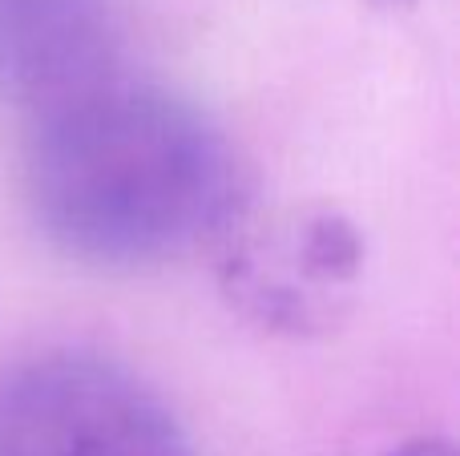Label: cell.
I'll return each mask as SVG.
<instances>
[{
  "label": "cell",
  "instance_id": "6da1fadb",
  "mask_svg": "<svg viewBox=\"0 0 460 456\" xmlns=\"http://www.w3.org/2000/svg\"><path fill=\"white\" fill-rule=\"evenodd\" d=\"M24 198L65 259L142 271L218 247L251 190L210 113L110 69L32 105Z\"/></svg>",
  "mask_w": 460,
  "mask_h": 456
},
{
  "label": "cell",
  "instance_id": "7a4b0ae2",
  "mask_svg": "<svg viewBox=\"0 0 460 456\" xmlns=\"http://www.w3.org/2000/svg\"><path fill=\"white\" fill-rule=\"evenodd\" d=\"M215 250L223 299L267 336H332L364 287L367 242L332 202H246Z\"/></svg>",
  "mask_w": 460,
  "mask_h": 456
},
{
  "label": "cell",
  "instance_id": "3957f363",
  "mask_svg": "<svg viewBox=\"0 0 460 456\" xmlns=\"http://www.w3.org/2000/svg\"><path fill=\"white\" fill-rule=\"evenodd\" d=\"M0 456H199L142 376L89 352H40L0 372Z\"/></svg>",
  "mask_w": 460,
  "mask_h": 456
},
{
  "label": "cell",
  "instance_id": "277c9868",
  "mask_svg": "<svg viewBox=\"0 0 460 456\" xmlns=\"http://www.w3.org/2000/svg\"><path fill=\"white\" fill-rule=\"evenodd\" d=\"M118 0H0V93L40 105L113 69Z\"/></svg>",
  "mask_w": 460,
  "mask_h": 456
},
{
  "label": "cell",
  "instance_id": "5b68a950",
  "mask_svg": "<svg viewBox=\"0 0 460 456\" xmlns=\"http://www.w3.org/2000/svg\"><path fill=\"white\" fill-rule=\"evenodd\" d=\"M384 456H456V449L445 436H416V441H404L400 449H392Z\"/></svg>",
  "mask_w": 460,
  "mask_h": 456
}]
</instances>
